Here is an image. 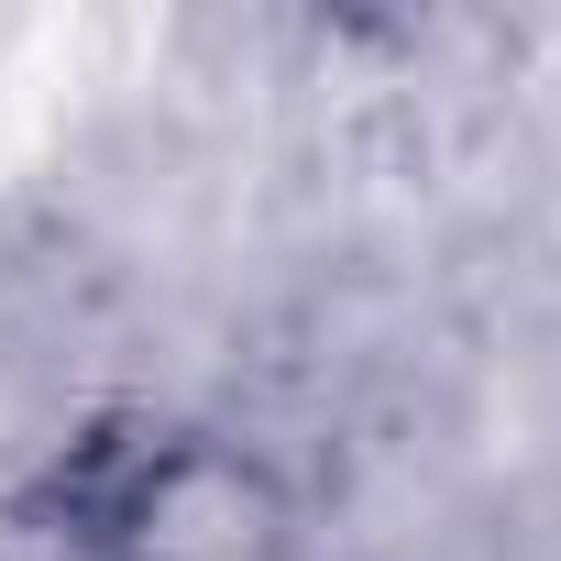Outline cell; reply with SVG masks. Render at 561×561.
Here are the masks:
<instances>
[{"label":"cell","mask_w":561,"mask_h":561,"mask_svg":"<svg viewBox=\"0 0 561 561\" xmlns=\"http://www.w3.org/2000/svg\"><path fill=\"white\" fill-rule=\"evenodd\" d=\"M67 539L89 561H287L298 517L242 440L144 430L67 484Z\"/></svg>","instance_id":"6da1fadb"}]
</instances>
